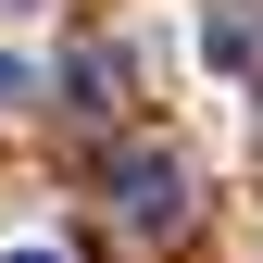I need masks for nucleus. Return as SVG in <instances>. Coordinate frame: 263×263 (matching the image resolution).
I'll use <instances>...</instances> for the list:
<instances>
[{
    "mask_svg": "<svg viewBox=\"0 0 263 263\" xmlns=\"http://www.w3.org/2000/svg\"><path fill=\"white\" fill-rule=\"evenodd\" d=\"M113 213L151 226V238H188V213H201L188 201V163L176 151H113Z\"/></svg>",
    "mask_w": 263,
    "mask_h": 263,
    "instance_id": "nucleus-1",
    "label": "nucleus"
},
{
    "mask_svg": "<svg viewBox=\"0 0 263 263\" xmlns=\"http://www.w3.org/2000/svg\"><path fill=\"white\" fill-rule=\"evenodd\" d=\"M0 101H25V63H13V50H0Z\"/></svg>",
    "mask_w": 263,
    "mask_h": 263,
    "instance_id": "nucleus-2",
    "label": "nucleus"
},
{
    "mask_svg": "<svg viewBox=\"0 0 263 263\" xmlns=\"http://www.w3.org/2000/svg\"><path fill=\"white\" fill-rule=\"evenodd\" d=\"M13 263H76V251H13Z\"/></svg>",
    "mask_w": 263,
    "mask_h": 263,
    "instance_id": "nucleus-3",
    "label": "nucleus"
}]
</instances>
